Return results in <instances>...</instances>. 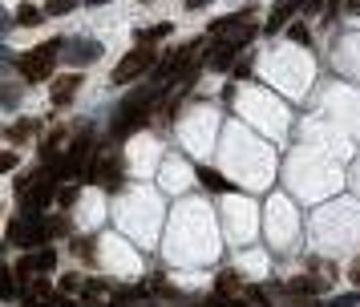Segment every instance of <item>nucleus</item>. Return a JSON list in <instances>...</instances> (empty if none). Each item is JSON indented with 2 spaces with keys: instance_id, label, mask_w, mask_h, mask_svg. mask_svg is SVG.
I'll list each match as a JSON object with an SVG mask.
<instances>
[{
  "instance_id": "obj_1",
  "label": "nucleus",
  "mask_w": 360,
  "mask_h": 307,
  "mask_svg": "<svg viewBox=\"0 0 360 307\" xmlns=\"http://www.w3.org/2000/svg\"><path fill=\"white\" fill-rule=\"evenodd\" d=\"M158 94L162 89H138V94H130L126 101L118 105V118H114V125H110V138L114 142H126L130 134H138L146 121H150V109H154V101H158Z\"/></svg>"
},
{
  "instance_id": "obj_2",
  "label": "nucleus",
  "mask_w": 360,
  "mask_h": 307,
  "mask_svg": "<svg viewBox=\"0 0 360 307\" xmlns=\"http://www.w3.org/2000/svg\"><path fill=\"white\" fill-rule=\"evenodd\" d=\"M57 53H61V41H45V45L28 49L17 57V73H21L24 81H45L53 65H57Z\"/></svg>"
},
{
  "instance_id": "obj_3",
  "label": "nucleus",
  "mask_w": 360,
  "mask_h": 307,
  "mask_svg": "<svg viewBox=\"0 0 360 307\" xmlns=\"http://www.w3.org/2000/svg\"><path fill=\"white\" fill-rule=\"evenodd\" d=\"M81 182H89V186H101V190H114L126 182V170H121L118 154H94V162L85 166V174H81Z\"/></svg>"
},
{
  "instance_id": "obj_4",
  "label": "nucleus",
  "mask_w": 360,
  "mask_h": 307,
  "mask_svg": "<svg viewBox=\"0 0 360 307\" xmlns=\"http://www.w3.org/2000/svg\"><path fill=\"white\" fill-rule=\"evenodd\" d=\"M154 61H158V53H154V45L130 49V53L121 57L118 65H114V73H110V81H114V85H126V81H138L142 73H150V69H154Z\"/></svg>"
},
{
  "instance_id": "obj_5",
  "label": "nucleus",
  "mask_w": 360,
  "mask_h": 307,
  "mask_svg": "<svg viewBox=\"0 0 360 307\" xmlns=\"http://www.w3.org/2000/svg\"><path fill=\"white\" fill-rule=\"evenodd\" d=\"M57 267V251L53 247H41V251H33V255H24L12 271H17V279H21V287H24V279L28 275H45V271H53Z\"/></svg>"
},
{
  "instance_id": "obj_6",
  "label": "nucleus",
  "mask_w": 360,
  "mask_h": 307,
  "mask_svg": "<svg viewBox=\"0 0 360 307\" xmlns=\"http://www.w3.org/2000/svg\"><path fill=\"white\" fill-rule=\"evenodd\" d=\"M239 49H247L239 37H231V41H218V45L207 53V65H211V69H218V73L231 69V65H235V57H239Z\"/></svg>"
},
{
  "instance_id": "obj_7",
  "label": "nucleus",
  "mask_w": 360,
  "mask_h": 307,
  "mask_svg": "<svg viewBox=\"0 0 360 307\" xmlns=\"http://www.w3.org/2000/svg\"><path fill=\"white\" fill-rule=\"evenodd\" d=\"M77 89H81V73H65V77H53V94H49V101H53L57 109H65L73 97H77Z\"/></svg>"
},
{
  "instance_id": "obj_8",
  "label": "nucleus",
  "mask_w": 360,
  "mask_h": 307,
  "mask_svg": "<svg viewBox=\"0 0 360 307\" xmlns=\"http://www.w3.org/2000/svg\"><path fill=\"white\" fill-rule=\"evenodd\" d=\"M304 4H308V0H280V4H271V17H267L264 28H267V33H280V28H284V24H288Z\"/></svg>"
},
{
  "instance_id": "obj_9",
  "label": "nucleus",
  "mask_w": 360,
  "mask_h": 307,
  "mask_svg": "<svg viewBox=\"0 0 360 307\" xmlns=\"http://www.w3.org/2000/svg\"><path fill=\"white\" fill-rule=\"evenodd\" d=\"M97 57H101V45H97V41H85V37H81V41H73V49H69L73 65H94Z\"/></svg>"
},
{
  "instance_id": "obj_10",
  "label": "nucleus",
  "mask_w": 360,
  "mask_h": 307,
  "mask_svg": "<svg viewBox=\"0 0 360 307\" xmlns=\"http://www.w3.org/2000/svg\"><path fill=\"white\" fill-rule=\"evenodd\" d=\"M198 182L207 190H235V182H227L218 170H211V166H198Z\"/></svg>"
},
{
  "instance_id": "obj_11",
  "label": "nucleus",
  "mask_w": 360,
  "mask_h": 307,
  "mask_svg": "<svg viewBox=\"0 0 360 307\" xmlns=\"http://www.w3.org/2000/svg\"><path fill=\"white\" fill-rule=\"evenodd\" d=\"M41 21H45V8H37V4H21L17 8V24H24V28H33Z\"/></svg>"
},
{
  "instance_id": "obj_12",
  "label": "nucleus",
  "mask_w": 360,
  "mask_h": 307,
  "mask_svg": "<svg viewBox=\"0 0 360 307\" xmlns=\"http://www.w3.org/2000/svg\"><path fill=\"white\" fill-rule=\"evenodd\" d=\"M17 271H0V299H17Z\"/></svg>"
},
{
  "instance_id": "obj_13",
  "label": "nucleus",
  "mask_w": 360,
  "mask_h": 307,
  "mask_svg": "<svg viewBox=\"0 0 360 307\" xmlns=\"http://www.w3.org/2000/svg\"><path fill=\"white\" fill-rule=\"evenodd\" d=\"M77 4H81V0H45V17H65Z\"/></svg>"
},
{
  "instance_id": "obj_14",
  "label": "nucleus",
  "mask_w": 360,
  "mask_h": 307,
  "mask_svg": "<svg viewBox=\"0 0 360 307\" xmlns=\"http://www.w3.org/2000/svg\"><path fill=\"white\" fill-rule=\"evenodd\" d=\"M162 37H170V24H158V28H142V33H138V45H154V41H162Z\"/></svg>"
},
{
  "instance_id": "obj_15",
  "label": "nucleus",
  "mask_w": 360,
  "mask_h": 307,
  "mask_svg": "<svg viewBox=\"0 0 360 307\" xmlns=\"http://www.w3.org/2000/svg\"><path fill=\"white\" fill-rule=\"evenodd\" d=\"M28 134H33V121H12L8 125V142H24Z\"/></svg>"
},
{
  "instance_id": "obj_16",
  "label": "nucleus",
  "mask_w": 360,
  "mask_h": 307,
  "mask_svg": "<svg viewBox=\"0 0 360 307\" xmlns=\"http://www.w3.org/2000/svg\"><path fill=\"white\" fill-rule=\"evenodd\" d=\"M45 295H49V283H45V279H37V283L28 287V299H45Z\"/></svg>"
},
{
  "instance_id": "obj_17",
  "label": "nucleus",
  "mask_w": 360,
  "mask_h": 307,
  "mask_svg": "<svg viewBox=\"0 0 360 307\" xmlns=\"http://www.w3.org/2000/svg\"><path fill=\"white\" fill-rule=\"evenodd\" d=\"M12 166H17V154H12V150H4V154H0V174H8Z\"/></svg>"
},
{
  "instance_id": "obj_18",
  "label": "nucleus",
  "mask_w": 360,
  "mask_h": 307,
  "mask_svg": "<svg viewBox=\"0 0 360 307\" xmlns=\"http://www.w3.org/2000/svg\"><path fill=\"white\" fill-rule=\"evenodd\" d=\"M324 307H357V295H336V299H328Z\"/></svg>"
},
{
  "instance_id": "obj_19",
  "label": "nucleus",
  "mask_w": 360,
  "mask_h": 307,
  "mask_svg": "<svg viewBox=\"0 0 360 307\" xmlns=\"http://www.w3.org/2000/svg\"><path fill=\"white\" fill-rule=\"evenodd\" d=\"M291 41H308V24H291Z\"/></svg>"
},
{
  "instance_id": "obj_20",
  "label": "nucleus",
  "mask_w": 360,
  "mask_h": 307,
  "mask_svg": "<svg viewBox=\"0 0 360 307\" xmlns=\"http://www.w3.org/2000/svg\"><path fill=\"white\" fill-rule=\"evenodd\" d=\"M207 4H215V0H187V12H198V8H207Z\"/></svg>"
},
{
  "instance_id": "obj_21",
  "label": "nucleus",
  "mask_w": 360,
  "mask_h": 307,
  "mask_svg": "<svg viewBox=\"0 0 360 307\" xmlns=\"http://www.w3.org/2000/svg\"><path fill=\"white\" fill-rule=\"evenodd\" d=\"M0 101L4 105H17V89H0Z\"/></svg>"
},
{
  "instance_id": "obj_22",
  "label": "nucleus",
  "mask_w": 360,
  "mask_h": 307,
  "mask_svg": "<svg viewBox=\"0 0 360 307\" xmlns=\"http://www.w3.org/2000/svg\"><path fill=\"white\" fill-rule=\"evenodd\" d=\"M348 12H360V0H348Z\"/></svg>"
},
{
  "instance_id": "obj_23",
  "label": "nucleus",
  "mask_w": 360,
  "mask_h": 307,
  "mask_svg": "<svg viewBox=\"0 0 360 307\" xmlns=\"http://www.w3.org/2000/svg\"><path fill=\"white\" fill-rule=\"evenodd\" d=\"M85 4H89V8H97V4H110V0H85Z\"/></svg>"
},
{
  "instance_id": "obj_24",
  "label": "nucleus",
  "mask_w": 360,
  "mask_h": 307,
  "mask_svg": "<svg viewBox=\"0 0 360 307\" xmlns=\"http://www.w3.org/2000/svg\"><path fill=\"white\" fill-rule=\"evenodd\" d=\"M142 4H146V0H142Z\"/></svg>"
}]
</instances>
